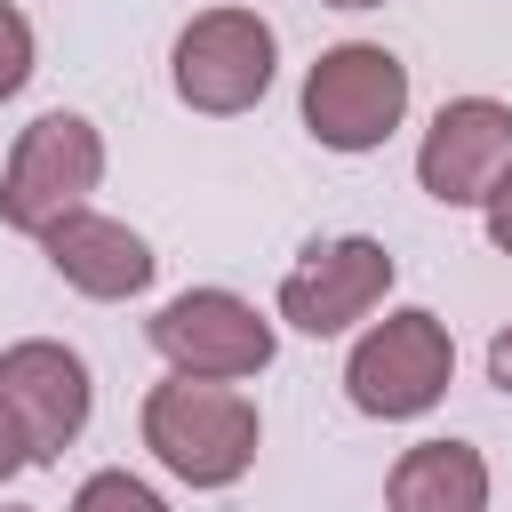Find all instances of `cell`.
Returning a JSON list of instances; mask_svg holds the SVG:
<instances>
[{
    "instance_id": "obj_1",
    "label": "cell",
    "mask_w": 512,
    "mask_h": 512,
    "mask_svg": "<svg viewBox=\"0 0 512 512\" xmlns=\"http://www.w3.org/2000/svg\"><path fill=\"white\" fill-rule=\"evenodd\" d=\"M256 400L216 384V376H168L144 400V448L184 480V488H232L256 464Z\"/></svg>"
},
{
    "instance_id": "obj_2",
    "label": "cell",
    "mask_w": 512,
    "mask_h": 512,
    "mask_svg": "<svg viewBox=\"0 0 512 512\" xmlns=\"http://www.w3.org/2000/svg\"><path fill=\"white\" fill-rule=\"evenodd\" d=\"M448 376H456V344H448V320L424 312V304L376 320V328L352 344V360H344L352 408H360V416H384V424L424 416V408L448 392Z\"/></svg>"
},
{
    "instance_id": "obj_3",
    "label": "cell",
    "mask_w": 512,
    "mask_h": 512,
    "mask_svg": "<svg viewBox=\"0 0 512 512\" xmlns=\"http://www.w3.org/2000/svg\"><path fill=\"white\" fill-rule=\"evenodd\" d=\"M408 120V64L376 40H344L304 72V128L328 152H376Z\"/></svg>"
},
{
    "instance_id": "obj_4",
    "label": "cell",
    "mask_w": 512,
    "mask_h": 512,
    "mask_svg": "<svg viewBox=\"0 0 512 512\" xmlns=\"http://www.w3.org/2000/svg\"><path fill=\"white\" fill-rule=\"evenodd\" d=\"M96 176H104V136H96V120H80V112H40V120L16 136L8 168H0V224H16V232L40 240L56 216L88 208Z\"/></svg>"
},
{
    "instance_id": "obj_5",
    "label": "cell",
    "mask_w": 512,
    "mask_h": 512,
    "mask_svg": "<svg viewBox=\"0 0 512 512\" xmlns=\"http://www.w3.org/2000/svg\"><path fill=\"white\" fill-rule=\"evenodd\" d=\"M176 96L208 120H232L248 104H264L272 88V64H280V40L256 8H200L184 32H176Z\"/></svg>"
},
{
    "instance_id": "obj_6",
    "label": "cell",
    "mask_w": 512,
    "mask_h": 512,
    "mask_svg": "<svg viewBox=\"0 0 512 512\" xmlns=\"http://www.w3.org/2000/svg\"><path fill=\"white\" fill-rule=\"evenodd\" d=\"M152 352L176 376H264L272 368V320L232 288H184L152 312Z\"/></svg>"
},
{
    "instance_id": "obj_7",
    "label": "cell",
    "mask_w": 512,
    "mask_h": 512,
    "mask_svg": "<svg viewBox=\"0 0 512 512\" xmlns=\"http://www.w3.org/2000/svg\"><path fill=\"white\" fill-rule=\"evenodd\" d=\"M384 296H392V248L368 240V232H344V240L304 248V264L280 280V320L304 328V336H344Z\"/></svg>"
},
{
    "instance_id": "obj_8",
    "label": "cell",
    "mask_w": 512,
    "mask_h": 512,
    "mask_svg": "<svg viewBox=\"0 0 512 512\" xmlns=\"http://www.w3.org/2000/svg\"><path fill=\"white\" fill-rule=\"evenodd\" d=\"M0 400L32 448V464H56L80 432H88V360L72 344H48V336H24L0 352Z\"/></svg>"
},
{
    "instance_id": "obj_9",
    "label": "cell",
    "mask_w": 512,
    "mask_h": 512,
    "mask_svg": "<svg viewBox=\"0 0 512 512\" xmlns=\"http://www.w3.org/2000/svg\"><path fill=\"white\" fill-rule=\"evenodd\" d=\"M512 168V104L496 96H456L432 112L424 144H416V184L440 208H480L496 192V176Z\"/></svg>"
},
{
    "instance_id": "obj_10",
    "label": "cell",
    "mask_w": 512,
    "mask_h": 512,
    "mask_svg": "<svg viewBox=\"0 0 512 512\" xmlns=\"http://www.w3.org/2000/svg\"><path fill=\"white\" fill-rule=\"evenodd\" d=\"M40 248H48V264H56V280L64 288H80V296H96V304H120V296H144L152 288V248L128 232V224H112V216H88V208H72V216H56L48 232H40Z\"/></svg>"
},
{
    "instance_id": "obj_11",
    "label": "cell",
    "mask_w": 512,
    "mask_h": 512,
    "mask_svg": "<svg viewBox=\"0 0 512 512\" xmlns=\"http://www.w3.org/2000/svg\"><path fill=\"white\" fill-rule=\"evenodd\" d=\"M392 512H488V456L472 440H416L392 480H384Z\"/></svg>"
},
{
    "instance_id": "obj_12",
    "label": "cell",
    "mask_w": 512,
    "mask_h": 512,
    "mask_svg": "<svg viewBox=\"0 0 512 512\" xmlns=\"http://www.w3.org/2000/svg\"><path fill=\"white\" fill-rule=\"evenodd\" d=\"M72 512H168L136 472H88L80 480V496H72Z\"/></svg>"
},
{
    "instance_id": "obj_13",
    "label": "cell",
    "mask_w": 512,
    "mask_h": 512,
    "mask_svg": "<svg viewBox=\"0 0 512 512\" xmlns=\"http://www.w3.org/2000/svg\"><path fill=\"white\" fill-rule=\"evenodd\" d=\"M24 80H32V24H24V8L0 0V104H8Z\"/></svg>"
},
{
    "instance_id": "obj_14",
    "label": "cell",
    "mask_w": 512,
    "mask_h": 512,
    "mask_svg": "<svg viewBox=\"0 0 512 512\" xmlns=\"http://www.w3.org/2000/svg\"><path fill=\"white\" fill-rule=\"evenodd\" d=\"M480 208H488V240H496V256H512V168L496 176V192H488Z\"/></svg>"
},
{
    "instance_id": "obj_15",
    "label": "cell",
    "mask_w": 512,
    "mask_h": 512,
    "mask_svg": "<svg viewBox=\"0 0 512 512\" xmlns=\"http://www.w3.org/2000/svg\"><path fill=\"white\" fill-rule=\"evenodd\" d=\"M24 464H32V448H24V432H16V416H8V400H0V480L24 472Z\"/></svg>"
},
{
    "instance_id": "obj_16",
    "label": "cell",
    "mask_w": 512,
    "mask_h": 512,
    "mask_svg": "<svg viewBox=\"0 0 512 512\" xmlns=\"http://www.w3.org/2000/svg\"><path fill=\"white\" fill-rule=\"evenodd\" d=\"M488 384H496V392H512V328L488 344Z\"/></svg>"
},
{
    "instance_id": "obj_17",
    "label": "cell",
    "mask_w": 512,
    "mask_h": 512,
    "mask_svg": "<svg viewBox=\"0 0 512 512\" xmlns=\"http://www.w3.org/2000/svg\"><path fill=\"white\" fill-rule=\"evenodd\" d=\"M320 8H384V0H320Z\"/></svg>"
},
{
    "instance_id": "obj_18",
    "label": "cell",
    "mask_w": 512,
    "mask_h": 512,
    "mask_svg": "<svg viewBox=\"0 0 512 512\" xmlns=\"http://www.w3.org/2000/svg\"><path fill=\"white\" fill-rule=\"evenodd\" d=\"M8 512H24V504H8Z\"/></svg>"
}]
</instances>
